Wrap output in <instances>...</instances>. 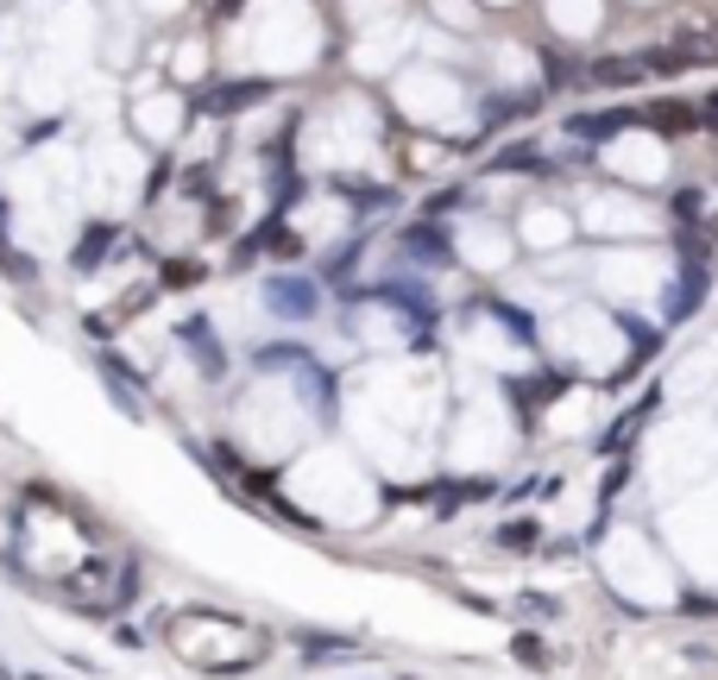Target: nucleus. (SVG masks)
Returning a JSON list of instances; mask_svg holds the SVG:
<instances>
[{"instance_id":"f257e3e1","label":"nucleus","mask_w":718,"mask_h":680,"mask_svg":"<svg viewBox=\"0 0 718 680\" xmlns=\"http://www.w3.org/2000/svg\"><path fill=\"white\" fill-rule=\"evenodd\" d=\"M642 126H656V132H668V139H681V132H693V126H706V114L687 107V101H656V107L642 114Z\"/></svg>"},{"instance_id":"f03ea898","label":"nucleus","mask_w":718,"mask_h":680,"mask_svg":"<svg viewBox=\"0 0 718 680\" xmlns=\"http://www.w3.org/2000/svg\"><path fill=\"white\" fill-rule=\"evenodd\" d=\"M642 114H630V107H612V114H580V120H567L580 139H612V132H624V126H637Z\"/></svg>"},{"instance_id":"7ed1b4c3","label":"nucleus","mask_w":718,"mask_h":680,"mask_svg":"<svg viewBox=\"0 0 718 680\" xmlns=\"http://www.w3.org/2000/svg\"><path fill=\"white\" fill-rule=\"evenodd\" d=\"M642 64L637 57H605V64H592V82H605V89H624V82H637Z\"/></svg>"},{"instance_id":"20e7f679","label":"nucleus","mask_w":718,"mask_h":680,"mask_svg":"<svg viewBox=\"0 0 718 680\" xmlns=\"http://www.w3.org/2000/svg\"><path fill=\"white\" fill-rule=\"evenodd\" d=\"M699 297H706V272H699V265H687L681 290H674V302H668V315H687V309H693Z\"/></svg>"},{"instance_id":"39448f33","label":"nucleus","mask_w":718,"mask_h":680,"mask_svg":"<svg viewBox=\"0 0 718 680\" xmlns=\"http://www.w3.org/2000/svg\"><path fill=\"white\" fill-rule=\"evenodd\" d=\"M699 114H706V126H718V89L706 95V107H699Z\"/></svg>"},{"instance_id":"423d86ee","label":"nucleus","mask_w":718,"mask_h":680,"mask_svg":"<svg viewBox=\"0 0 718 680\" xmlns=\"http://www.w3.org/2000/svg\"><path fill=\"white\" fill-rule=\"evenodd\" d=\"M713 240H718V215H713Z\"/></svg>"}]
</instances>
